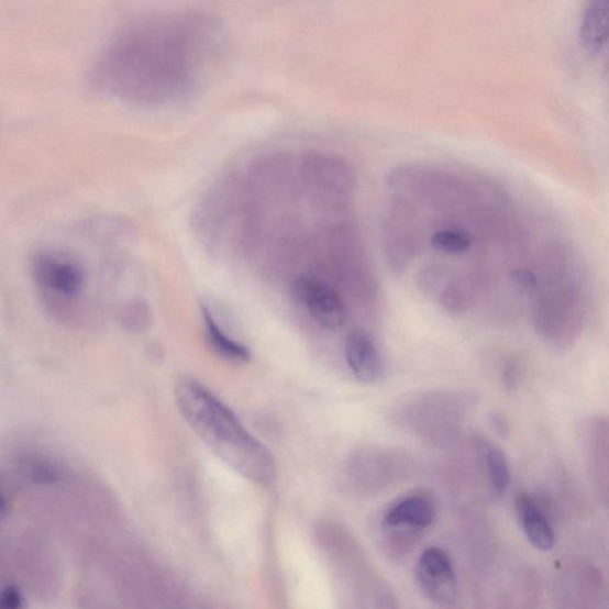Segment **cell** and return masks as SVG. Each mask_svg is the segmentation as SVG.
<instances>
[{
	"label": "cell",
	"mask_w": 609,
	"mask_h": 609,
	"mask_svg": "<svg viewBox=\"0 0 609 609\" xmlns=\"http://www.w3.org/2000/svg\"><path fill=\"white\" fill-rule=\"evenodd\" d=\"M222 26L210 14L171 11L128 23L93 69L96 89L135 106L158 107L190 96L219 56Z\"/></svg>",
	"instance_id": "obj_1"
},
{
	"label": "cell",
	"mask_w": 609,
	"mask_h": 609,
	"mask_svg": "<svg viewBox=\"0 0 609 609\" xmlns=\"http://www.w3.org/2000/svg\"><path fill=\"white\" fill-rule=\"evenodd\" d=\"M178 409L197 438L232 470L250 481L268 485L277 463L268 449L206 385L182 378L176 386Z\"/></svg>",
	"instance_id": "obj_2"
},
{
	"label": "cell",
	"mask_w": 609,
	"mask_h": 609,
	"mask_svg": "<svg viewBox=\"0 0 609 609\" xmlns=\"http://www.w3.org/2000/svg\"><path fill=\"white\" fill-rule=\"evenodd\" d=\"M416 578L430 601L440 606H451L456 601V573L451 556L443 549L431 546L420 555Z\"/></svg>",
	"instance_id": "obj_3"
},
{
	"label": "cell",
	"mask_w": 609,
	"mask_h": 609,
	"mask_svg": "<svg viewBox=\"0 0 609 609\" xmlns=\"http://www.w3.org/2000/svg\"><path fill=\"white\" fill-rule=\"evenodd\" d=\"M294 292L313 318V321L325 330H340L346 319L344 302L336 289L312 275H301L295 285Z\"/></svg>",
	"instance_id": "obj_4"
},
{
	"label": "cell",
	"mask_w": 609,
	"mask_h": 609,
	"mask_svg": "<svg viewBox=\"0 0 609 609\" xmlns=\"http://www.w3.org/2000/svg\"><path fill=\"white\" fill-rule=\"evenodd\" d=\"M33 274L42 287L64 296L77 295L84 283L82 272L76 264L47 253L34 257Z\"/></svg>",
	"instance_id": "obj_5"
},
{
	"label": "cell",
	"mask_w": 609,
	"mask_h": 609,
	"mask_svg": "<svg viewBox=\"0 0 609 609\" xmlns=\"http://www.w3.org/2000/svg\"><path fill=\"white\" fill-rule=\"evenodd\" d=\"M347 367L362 384L379 381L384 372L378 345L365 331H354L345 342Z\"/></svg>",
	"instance_id": "obj_6"
},
{
	"label": "cell",
	"mask_w": 609,
	"mask_h": 609,
	"mask_svg": "<svg viewBox=\"0 0 609 609\" xmlns=\"http://www.w3.org/2000/svg\"><path fill=\"white\" fill-rule=\"evenodd\" d=\"M436 518V505L425 495L406 497L394 506L384 517V528L391 531H424Z\"/></svg>",
	"instance_id": "obj_7"
},
{
	"label": "cell",
	"mask_w": 609,
	"mask_h": 609,
	"mask_svg": "<svg viewBox=\"0 0 609 609\" xmlns=\"http://www.w3.org/2000/svg\"><path fill=\"white\" fill-rule=\"evenodd\" d=\"M517 513L528 541L542 551L554 547L556 535L544 507L527 492L517 498Z\"/></svg>",
	"instance_id": "obj_8"
},
{
	"label": "cell",
	"mask_w": 609,
	"mask_h": 609,
	"mask_svg": "<svg viewBox=\"0 0 609 609\" xmlns=\"http://www.w3.org/2000/svg\"><path fill=\"white\" fill-rule=\"evenodd\" d=\"M608 12L607 0H596L589 4L579 27V40L583 47L591 55L601 54L608 38Z\"/></svg>",
	"instance_id": "obj_9"
},
{
	"label": "cell",
	"mask_w": 609,
	"mask_h": 609,
	"mask_svg": "<svg viewBox=\"0 0 609 609\" xmlns=\"http://www.w3.org/2000/svg\"><path fill=\"white\" fill-rule=\"evenodd\" d=\"M202 323H204L207 341L211 351L221 358L244 364L251 359L248 347L230 337L225 331L217 323L212 313L207 308L201 309Z\"/></svg>",
	"instance_id": "obj_10"
},
{
	"label": "cell",
	"mask_w": 609,
	"mask_h": 609,
	"mask_svg": "<svg viewBox=\"0 0 609 609\" xmlns=\"http://www.w3.org/2000/svg\"><path fill=\"white\" fill-rule=\"evenodd\" d=\"M484 457L491 490L495 495L502 496L511 484L509 461L501 449L495 445H484Z\"/></svg>",
	"instance_id": "obj_11"
},
{
	"label": "cell",
	"mask_w": 609,
	"mask_h": 609,
	"mask_svg": "<svg viewBox=\"0 0 609 609\" xmlns=\"http://www.w3.org/2000/svg\"><path fill=\"white\" fill-rule=\"evenodd\" d=\"M431 244L446 254L459 255L469 251L473 240L467 231L459 228H447L434 232Z\"/></svg>",
	"instance_id": "obj_12"
},
{
	"label": "cell",
	"mask_w": 609,
	"mask_h": 609,
	"mask_svg": "<svg viewBox=\"0 0 609 609\" xmlns=\"http://www.w3.org/2000/svg\"><path fill=\"white\" fill-rule=\"evenodd\" d=\"M122 326L130 332H143L151 328L153 314L146 301H128L121 310Z\"/></svg>",
	"instance_id": "obj_13"
},
{
	"label": "cell",
	"mask_w": 609,
	"mask_h": 609,
	"mask_svg": "<svg viewBox=\"0 0 609 609\" xmlns=\"http://www.w3.org/2000/svg\"><path fill=\"white\" fill-rule=\"evenodd\" d=\"M22 468L31 480L37 485H51L59 481L60 470L56 464L41 456H27Z\"/></svg>",
	"instance_id": "obj_14"
},
{
	"label": "cell",
	"mask_w": 609,
	"mask_h": 609,
	"mask_svg": "<svg viewBox=\"0 0 609 609\" xmlns=\"http://www.w3.org/2000/svg\"><path fill=\"white\" fill-rule=\"evenodd\" d=\"M22 594L16 586H9L0 593V609H22Z\"/></svg>",
	"instance_id": "obj_15"
},
{
	"label": "cell",
	"mask_w": 609,
	"mask_h": 609,
	"mask_svg": "<svg viewBox=\"0 0 609 609\" xmlns=\"http://www.w3.org/2000/svg\"><path fill=\"white\" fill-rule=\"evenodd\" d=\"M513 281L520 287L525 289V291H534L539 281H536L535 275L525 269H517L512 273Z\"/></svg>",
	"instance_id": "obj_16"
},
{
	"label": "cell",
	"mask_w": 609,
	"mask_h": 609,
	"mask_svg": "<svg viewBox=\"0 0 609 609\" xmlns=\"http://www.w3.org/2000/svg\"><path fill=\"white\" fill-rule=\"evenodd\" d=\"M489 423L492 430H495L500 438L507 439L510 436L511 428L506 418L500 413H491L489 417Z\"/></svg>",
	"instance_id": "obj_17"
},
{
	"label": "cell",
	"mask_w": 609,
	"mask_h": 609,
	"mask_svg": "<svg viewBox=\"0 0 609 609\" xmlns=\"http://www.w3.org/2000/svg\"><path fill=\"white\" fill-rule=\"evenodd\" d=\"M519 380V369L516 365L511 364L503 369V384L506 387H516Z\"/></svg>",
	"instance_id": "obj_18"
},
{
	"label": "cell",
	"mask_w": 609,
	"mask_h": 609,
	"mask_svg": "<svg viewBox=\"0 0 609 609\" xmlns=\"http://www.w3.org/2000/svg\"><path fill=\"white\" fill-rule=\"evenodd\" d=\"M7 513V502L2 495H0V519Z\"/></svg>",
	"instance_id": "obj_19"
}]
</instances>
